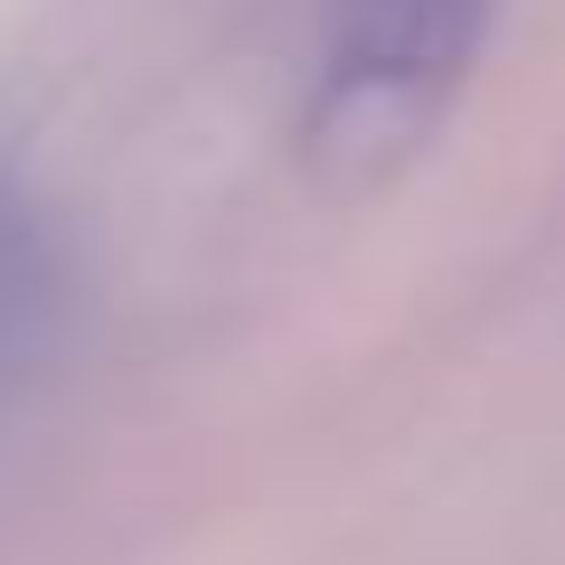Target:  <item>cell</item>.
I'll return each instance as SVG.
<instances>
[{"mask_svg":"<svg viewBox=\"0 0 565 565\" xmlns=\"http://www.w3.org/2000/svg\"><path fill=\"white\" fill-rule=\"evenodd\" d=\"M509 0H321L292 151L330 199L405 180L481 76Z\"/></svg>","mask_w":565,"mask_h":565,"instance_id":"cell-1","label":"cell"},{"mask_svg":"<svg viewBox=\"0 0 565 565\" xmlns=\"http://www.w3.org/2000/svg\"><path fill=\"white\" fill-rule=\"evenodd\" d=\"M66 340V245L29 170L0 151V415L47 377Z\"/></svg>","mask_w":565,"mask_h":565,"instance_id":"cell-2","label":"cell"}]
</instances>
